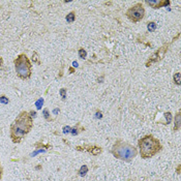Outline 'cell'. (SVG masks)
I'll return each instance as SVG.
<instances>
[{"mask_svg":"<svg viewBox=\"0 0 181 181\" xmlns=\"http://www.w3.org/2000/svg\"><path fill=\"white\" fill-rule=\"evenodd\" d=\"M78 54H79V57H80L81 59H86L87 57V52L84 50L83 48H80L78 51Z\"/></svg>","mask_w":181,"mask_h":181,"instance_id":"obj_13","label":"cell"},{"mask_svg":"<svg viewBox=\"0 0 181 181\" xmlns=\"http://www.w3.org/2000/svg\"><path fill=\"white\" fill-rule=\"evenodd\" d=\"M33 127V118L29 112L22 111L12 121L9 127V138L12 143L19 144L26 138Z\"/></svg>","mask_w":181,"mask_h":181,"instance_id":"obj_1","label":"cell"},{"mask_svg":"<svg viewBox=\"0 0 181 181\" xmlns=\"http://www.w3.org/2000/svg\"><path fill=\"white\" fill-rule=\"evenodd\" d=\"M111 153L115 158L131 163L138 155V149L134 145L124 142L121 139H117L113 144Z\"/></svg>","mask_w":181,"mask_h":181,"instance_id":"obj_3","label":"cell"},{"mask_svg":"<svg viewBox=\"0 0 181 181\" xmlns=\"http://www.w3.org/2000/svg\"><path fill=\"white\" fill-rule=\"evenodd\" d=\"M140 155L143 159H148L158 154L163 149V145L161 144L158 139L153 135H146L140 138L138 141Z\"/></svg>","mask_w":181,"mask_h":181,"instance_id":"obj_2","label":"cell"},{"mask_svg":"<svg viewBox=\"0 0 181 181\" xmlns=\"http://www.w3.org/2000/svg\"><path fill=\"white\" fill-rule=\"evenodd\" d=\"M145 3H146L147 5L150 6V7L156 9V8L169 6L170 4H171V2H170L169 0H158V1H156V0H155V1H148V0H146V1H145Z\"/></svg>","mask_w":181,"mask_h":181,"instance_id":"obj_8","label":"cell"},{"mask_svg":"<svg viewBox=\"0 0 181 181\" xmlns=\"http://www.w3.org/2000/svg\"><path fill=\"white\" fill-rule=\"evenodd\" d=\"M85 131V128H84V127L81 126V123H77L76 126H74V128L72 129V135L77 136V135H79L81 131Z\"/></svg>","mask_w":181,"mask_h":181,"instance_id":"obj_10","label":"cell"},{"mask_svg":"<svg viewBox=\"0 0 181 181\" xmlns=\"http://www.w3.org/2000/svg\"><path fill=\"white\" fill-rule=\"evenodd\" d=\"M2 175H3V169H2L1 163H0V181L2 180Z\"/></svg>","mask_w":181,"mask_h":181,"instance_id":"obj_20","label":"cell"},{"mask_svg":"<svg viewBox=\"0 0 181 181\" xmlns=\"http://www.w3.org/2000/svg\"><path fill=\"white\" fill-rule=\"evenodd\" d=\"M74 149L78 151H87L93 156H99V154L103 153V148L96 145H83V146H77Z\"/></svg>","mask_w":181,"mask_h":181,"instance_id":"obj_7","label":"cell"},{"mask_svg":"<svg viewBox=\"0 0 181 181\" xmlns=\"http://www.w3.org/2000/svg\"><path fill=\"white\" fill-rule=\"evenodd\" d=\"M65 20H66L67 23L74 22V20H76V12H69V14H67V16L65 17Z\"/></svg>","mask_w":181,"mask_h":181,"instance_id":"obj_11","label":"cell"},{"mask_svg":"<svg viewBox=\"0 0 181 181\" xmlns=\"http://www.w3.org/2000/svg\"><path fill=\"white\" fill-rule=\"evenodd\" d=\"M145 7L141 2H137L133 6L128 8V9L125 12V16L131 22L133 23H138L140 21H142L145 17Z\"/></svg>","mask_w":181,"mask_h":181,"instance_id":"obj_5","label":"cell"},{"mask_svg":"<svg viewBox=\"0 0 181 181\" xmlns=\"http://www.w3.org/2000/svg\"><path fill=\"white\" fill-rule=\"evenodd\" d=\"M0 101H1V103H3V104H7L8 103V99H6L4 95H1V96H0Z\"/></svg>","mask_w":181,"mask_h":181,"instance_id":"obj_19","label":"cell"},{"mask_svg":"<svg viewBox=\"0 0 181 181\" xmlns=\"http://www.w3.org/2000/svg\"><path fill=\"white\" fill-rule=\"evenodd\" d=\"M2 65H3V58H2V57L0 56V67H1Z\"/></svg>","mask_w":181,"mask_h":181,"instance_id":"obj_22","label":"cell"},{"mask_svg":"<svg viewBox=\"0 0 181 181\" xmlns=\"http://www.w3.org/2000/svg\"><path fill=\"white\" fill-rule=\"evenodd\" d=\"M61 95H62L63 99H65V89H61Z\"/></svg>","mask_w":181,"mask_h":181,"instance_id":"obj_21","label":"cell"},{"mask_svg":"<svg viewBox=\"0 0 181 181\" xmlns=\"http://www.w3.org/2000/svg\"><path fill=\"white\" fill-rule=\"evenodd\" d=\"M88 173V167H87L86 165H83L82 167L80 168V170H79V172H78V174H79V176H85L86 174Z\"/></svg>","mask_w":181,"mask_h":181,"instance_id":"obj_12","label":"cell"},{"mask_svg":"<svg viewBox=\"0 0 181 181\" xmlns=\"http://www.w3.org/2000/svg\"><path fill=\"white\" fill-rule=\"evenodd\" d=\"M17 76L22 80H28L32 74V64L25 53H21L14 60Z\"/></svg>","mask_w":181,"mask_h":181,"instance_id":"obj_4","label":"cell"},{"mask_svg":"<svg viewBox=\"0 0 181 181\" xmlns=\"http://www.w3.org/2000/svg\"><path fill=\"white\" fill-rule=\"evenodd\" d=\"M42 105H44V99H39L35 103V106H36V108H37L38 110H39V109H42Z\"/></svg>","mask_w":181,"mask_h":181,"instance_id":"obj_18","label":"cell"},{"mask_svg":"<svg viewBox=\"0 0 181 181\" xmlns=\"http://www.w3.org/2000/svg\"><path fill=\"white\" fill-rule=\"evenodd\" d=\"M32 61H33V62H36L37 64H40V61L38 60V55H37V53H36V52L33 53V55H32Z\"/></svg>","mask_w":181,"mask_h":181,"instance_id":"obj_17","label":"cell"},{"mask_svg":"<svg viewBox=\"0 0 181 181\" xmlns=\"http://www.w3.org/2000/svg\"><path fill=\"white\" fill-rule=\"evenodd\" d=\"M173 80H174V82H175V84L177 85V86H179L180 85V72H176V74H174Z\"/></svg>","mask_w":181,"mask_h":181,"instance_id":"obj_16","label":"cell"},{"mask_svg":"<svg viewBox=\"0 0 181 181\" xmlns=\"http://www.w3.org/2000/svg\"><path fill=\"white\" fill-rule=\"evenodd\" d=\"M147 28H148L149 31L153 32V31L156 29V24H155L154 22H148V23H147Z\"/></svg>","mask_w":181,"mask_h":181,"instance_id":"obj_15","label":"cell"},{"mask_svg":"<svg viewBox=\"0 0 181 181\" xmlns=\"http://www.w3.org/2000/svg\"><path fill=\"white\" fill-rule=\"evenodd\" d=\"M42 114H44V118L46 119L47 121H52L53 119L51 118V116H50V114H49V110L48 109H44V111H42Z\"/></svg>","mask_w":181,"mask_h":181,"instance_id":"obj_14","label":"cell"},{"mask_svg":"<svg viewBox=\"0 0 181 181\" xmlns=\"http://www.w3.org/2000/svg\"><path fill=\"white\" fill-rule=\"evenodd\" d=\"M179 35H180V34L178 33V34L176 35V37L172 39L171 42L163 45V46H161L159 49H157V51H155V52L153 53V54L151 55V56L149 57L148 59H147V61H146V63H145V65H146L147 67H149V66H151L152 64H154V63L159 62V61H161V59H163V57H165L166 53L168 52V49H169V47L171 46V44H172V42H175V39H177V38L179 37Z\"/></svg>","mask_w":181,"mask_h":181,"instance_id":"obj_6","label":"cell"},{"mask_svg":"<svg viewBox=\"0 0 181 181\" xmlns=\"http://www.w3.org/2000/svg\"><path fill=\"white\" fill-rule=\"evenodd\" d=\"M181 113H180V110L176 113L175 117H174V127H173V131H178L181 127V124H180V118H181Z\"/></svg>","mask_w":181,"mask_h":181,"instance_id":"obj_9","label":"cell"}]
</instances>
